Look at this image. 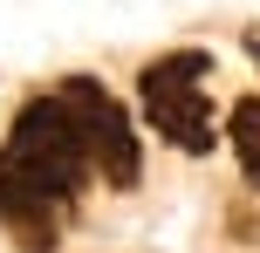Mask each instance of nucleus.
Instances as JSON below:
<instances>
[{"label":"nucleus","mask_w":260,"mask_h":253,"mask_svg":"<svg viewBox=\"0 0 260 253\" xmlns=\"http://www.w3.org/2000/svg\"><path fill=\"white\" fill-rule=\"evenodd\" d=\"M247 55H253V68H260V27H247Z\"/></svg>","instance_id":"obj_6"},{"label":"nucleus","mask_w":260,"mask_h":253,"mask_svg":"<svg viewBox=\"0 0 260 253\" xmlns=\"http://www.w3.org/2000/svg\"><path fill=\"white\" fill-rule=\"evenodd\" d=\"M62 103L76 110V123H82V137H89V158H96V171H103V185H110V192H137V178H144V144H137V130H130V110H123L96 76H62Z\"/></svg>","instance_id":"obj_3"},{"label":"nucleus","mask_w":260,"mask_h":253,"mask_svg":"<svg viewBox=\"0 0 260 253\" xmlns=\"http://www.w3.org/2000/svg\"><path fill=\"white\" fill-rule=\"evenodd\" d=\"M7 158L21 164V171H35L48 192H62V199H76V192L89 185V171H96L89 137H82L76 110L62 103V89L21 103V117H14V130H7Z\"/></svg>","instance_id":"obj_2"},{"label":"nucleus","mask_w":260,"mask_h":253,"mask_svg":"<svg viewBox=\"0 0 260 253\" xmlns=\"http://www.w3.org/2000/svg\"><path fill=\"white\" fill-rule=\"evenodd\" d=\"M62 212H69L62 192H48L35 171H21V164L0 151V226L14 233V246H21V253H55Z\"/></svg>","instance_id":"obj_4"},{"label":"nucleus","mask_w":260,"mask_h":253,"mask_svg":"<svg viewBox=\"0 0 260 253\" xmlns=\"http://www.w3.org/2000/svg\"><path fill=\"white\" fill-rule=\"evenodd\" d=\"M206 82H212V55L206 48H171V55H157V62L137 68L144 117H151L157 137L178 144L185 158H206V151L219 144V137H212V96H206Z\"/></svg>","instance_id":"obj_1"},{"label":"nucleus","mask_w":260,"mask_h":253,"mask_svg":"<svg viewBox=\"0 0 260 253\" xmlns=\"http://www.w3.org/2000/svg\"><path fill=\"white\" fill-rule=\"evenodd\" d=\"M226 137H233V158H240V171H247V185H260V96H240L233 103Z\"/></svg>","instance_id":"obj_5"}]
</instances>
